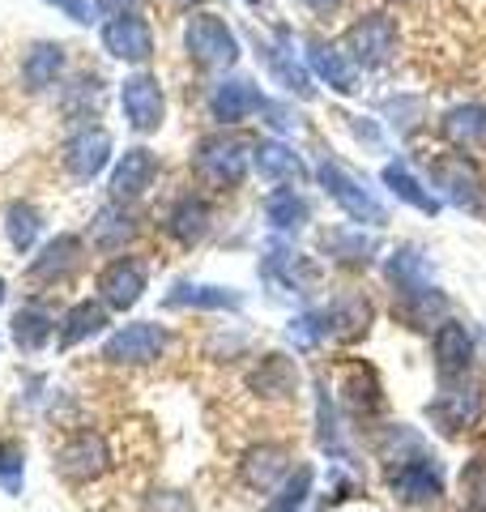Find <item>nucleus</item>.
Wrapping results in <instances>:
<instances>
[{
    "instance_id": "obj_1",
    "label": "nucleus",
    "mask_w": 486,
    "mask_h": 512,
    "mask_svg": "<svg viewBox=\"0 0 486 512\" xmlns=\"http://www.w3.org/2000/svg\"><path fill=\"white\" fill-rule=\"evenodd\" d=\"M384 278L393 286V316L405 329L435 333L448 320V295L431 282V256L418 244H401L384 261Z\"/></svg>"
},
{
    "instance_id": "obj_2",
    "label": "nucleus",
    "mask_w": 486,
    "mask_h": 512,
    "mask_svg": "<svg viewBox=\"0 0 486 512\" xmlns=\"http://www.w3.org/2000/svg\"><path fill=\"white\" fill-rule=\"evenodd\" d=\"M252 154H256V141H252V137L222 128V133H209V137H201L197 146H192L188 167H192V175H197L205 188H214V192H235L243 180H248Z\"/></svg>"
},
{
    "instance_id": "obj_3",
    "label": "nucleus",
    "mask_w": 486,
    "mask_h": 512,
    "mask_svg": "<svg viewBox=\"0 0 486 512\" xmlns=\"http://www.w3.org/2000/svg\"><path fill=\"white\" fill-rule=\"evenodd\" d=\"M184 52L192 60V69L222 73V69H235L243 47H239V35L231 30V22L209 9H197V13H188V22H184Z\"/></svg>"
},
{
    "instance_id": "obj_4",
    "label": "nucleus",
    "mask_w": 486,
    "mask_h": 512,
    "mask_svg": "<svg viewBox=\"0 0 486 512\" xmlns=\"http://www.w3.org/2000/svg\"><path fill=\"white\" fill-rule=\"evenodd\" d=\"M427 419L440 436H465L486 419V384L478 376L448 380L427 402Z\"/></svg>"
},
{
    "instance_id": "obj_5",
    "label": "nucleus",
    "mask_w": 486,
    "mask_h": 512,
    "mask_svg": "<svg viewBox=\"0 0 486 512\" xmlns=\"http://www.w3.org/2000/svg\"><path fill=\"white\" fill-rule=\"evenodd\" d=\"M346 56L359 64V69L376 73V69H388L397 60V18L384 9H371V13H359L350 26H346Z\"/></svg>"
},
{
    "instance_id": "obj_6",
    "label": "nucleus",
    "mask_w": 486,
    "mask_h": 512,
    "mask_svg": "<svg viewBox=\"0 0 486 512\" xmlns=\"http://www.w3.org/2000/svg\"><path fill=\"white\" fill-rule=\"evenodd\" d=\"M256 269H261L269 291H278V295H312V286L320 282V265L312 261V256H303L286 235L269 239Z\"/></svg>"
},
{
    "instance_id": "obj_7",
    "label": "nucleus",
    "mask_w": 486,
    "mask_h": 512,
    "mask_svg": "<svg viewBox=\"0 0 486 512\" xmlns=\"http://www.w3.org/2000/svg\"><path fill=\"white\" fill-rule=\"evenodd\" d=\"M307 316H312L320 342L346 346V342H359L363 333L371 329V316H376V308H371L367 295L346 291V295H333L329 303H316V308H307Z\"/></svg>"
},
{
    "instance_id": "obj_8",
    "label": "nucleus",
    "mask_w": 486,
    "mask_h": 512,
    "mask_svg": "<svg viewBox=\"0 0 486 512\" xmlns=\"http://www.w3.org/2000/svg\"><path fill=\"white\" fill-rule=\"evenodd\" d=\"M52 466H56V474L64 478V483H73V487L99 483V478L111 470V444H107L103 431L81 427V431H73V436L56 448Z\"/></svg>"
},
{
    "instance_id": "obj_9",
    "label": "nucleus",
    "mask_w": 486,
    "mask_h": 512,
    "mask_svg": "<svg viewBox=\"0 0 486 512\" xmlns=\"http://www.w3.org/2000/svg\"><path fill=\"white\" fill-rule=\"evenodd\" d=\"M167 346H171L167 325H158V320H133V325L107 333L103 363H111V367H150V363H158L162 355H167Z\"/></svg>"
},
{
    "instance_id": "obj_10",
    "label": "nucleus",
    "mask_w": 486,
    "mask_h": 512,
    "mask_svg": "<svg viewBox=\"0 0 486 512\" xmlns=\"http://www.w3.org/2000/svg\"><path fill=\"white\" fill-rule=\"evenodd\" d=\"M94 286H99V299L111 312H133L145 299V291H150V261H145L141 252L111 256V261L99 269Z\"/></svg>"
},
{
    "instance_id": "obj_11",
    "label": "nucleus",
    "mask_w": 486,
    "mask_h": 512,
    "mask_svg": "<svg viewBox=\"0 0 486 512\" xmlns=\"http://www.w3.org/2000/svg\"><path fill=\"white\" fill-rule=\"evenodd\" d=\"M337 406L354 427H371L384 414V384L376 367L367 363H342L337 367Z\"/></svg>"
},
{
    "instance_id": "obj_12",
    "label": "nucleus",
    "mask_w": 486,
    "mask_h": 512,
    "mask_svg": "<svg viewBox=\"0 0 486 512\" xmlns=\"http://www.w3.org/2000/svg\"><path fill=\"white\" fill-rule=\"evenodd\" d=\"M316 175H320L324 197H329L350 222H363V227H376V231L388 227V210H384L376 197H371V192H367L359 180H354V175H350L342 163H333V158H329V163H320Z\"/></svg>"
},
{
    "instance_id": "obj_13",
    "label": "nucleus",
    "mask_w": 486,
    "mask_h": 512,
    "mask_svg": "<svg viewBox=\"0 0 486 512\" xmlns=\"http://www.w3.org/2000/svg\"><path fill=\"white\" fill-rule=\"evenodd\" d=\"M431 188H440L435 197H444L448 205L469 214H482V175L474 167V158L461 150H444L431 158Z\"/></svg>"
},
{
    "instance_id": "obj_14",
    "label": "nucleus",
    "mask_w": 486,
    "mask_h": 512,
    "mask_svg": "<svg viewBox=\"0 0 486 512\" xmlns=\"http://www.w3.org/2000/svg\"><path fill=\"white\" fill-rule=\"evenodd\" d=\"M388 491L397 495L405 508H427V504H440L444 495V466L427 453H418L410 461H401V466L388 470Z\"/></svg>"
},
{
    "instance_id": "obj_15",
    "label": "nucleus",
    "mask_w": 486,
    "mask_h": 512,
    "mask_svg": "<svg viewBox=\"0 0 486 512\" xmlns=\"http://www.w3.org/2000/svg\"><path fill=\"white\" fill-rule=\"evenodd\" d=\"M265 90L252 82V77H222V82L209 86L205 94V111H209V120L222 124V128H235L243 120H252V116H261L265 111Z\"/></svg>"
},
{
    "instance_id": "obj_16",
    "label": "nucleus",
    "mask_w": 486,
    "mask_h": 512,
    "mask_svg": "<svg viewBox=\"0 0 486 512\" xmlns=\"http://www.w3.org/2000/svg\"><path fill=\"white\" fill-rule=\"evenodd\" d=\"M120 111H124V124L133 128V133L150 137L162 128L167 120V94H162V82L154 73H133L124 77L120 86Z\"/></svg>"
},
{
    "instance_id": "obj_17",
    "label": "nucleus",
    "mask_w": 486,
    "mask_h": 512,
    "mask_svg": "<svg viewBox=\"0 0 486 512\" xmlns=\"http://www.w3.org/2000/svg\"><path fill=\"white\" fill-rule=\"evenodd\" d=\"M431 355H435V380H440V384L474 376V367H478L474 333H469L461 320H452V316L431 333Z\"/></svg>"
},
{
    "instance_id": "obj_18",
    "label": "nucleus",
    "mask_w": 486,
    "mask_h": 512,
    "mask_svg": "<svg viewBox=\"0 0 486 512\" xmlns=\"http://www.w3.org/2000/svg\"><path fill=\"white\" fill-rule=\"evenodd\" d=\"M81 265H86V239L64 231L56 239H47L43 252L30 261L26 278L35 286H64V282H73L81 274Z\"/></svg>"
},
{
    "instance_id": "obj_19",
    "label": "nucleus",
    "mask_w": 486,
    "mask_h": 512,
    "mask_svg": "<svg viewBox=\"0 0 486 512\" xmlns=\"http://www.w3.org/2000/svg\"><path fill=\"white\" fill-rule=\"evenodd\" d=\"M111 133L103 124H86V128H77V133L64 141V150H60V163L64 171L73 175L77 184H90L94 175H103L107 163H111Z\"/></svg>"
},
{
    "instance_id": "obj_20",
    "label": "nucleus",
    "mask_w": 486,
    "mask_h": 512,
    "mask_svg": "<svg viewBox=\"0 0 486 512\" xmlns=\"http://www.w3.org/2000/svg\"><path fill=\"white\" fill-rule=\"evenodd\" d=\"M273 35H278V39H256V56L265 60L269 77H273V82H278L286 94L312 99V94H316V86H312V69L295 60V47H290V30L278 26Z\"/></svg>"
},
{
    "instance_id": "obj_21",
    "label": "nucleus",
    "mask_w": 486,
    "mask_h": 512,
    "mask_svg": "<svg viewBox=\"0 0 486 512\" xmlns=\"http://www.w3.org/2000/svg\"><path fill=\"white\" fill-rule=\"evenodd\" d=\"M103 47L111 60L124 64H150L154 60V26L141 13H116L103 22Z\"/></svg>"
},
{
    "instance_id": "obj_22",
    "label": "nucleus",
    "mask_w": 486,
    "mask_h": 512,
    "mask_svg": "<svg viewBox=\"0 0 486 512\" xmlns=\"http://www.w3.org/2000/svg\"><path fill=\"white\" fill-rule=\"evenodd\" d=\"M162 231L180 248H197L201 239L214 231V205H209L205 192H180V197L162 210Z\"/></svg>"
},
{
    "instance_id": "obj_23",
    "label": "nucleus",
    "mask_w": 486,
    "mask_h": 512,
    "mask_svg": "<svg viewBox=\"0 0 486 512\" xmlns=\"http://www.w3.org/2000/svg\"><path fill=\"white\" fill-rule=\"evenodd\" d=\"M290 461H295V448H290L286 440H261V444H252L248 453H243L239 478H243V487H252V491L265 495V491L278 487L290 470H295Z\"/></svg>"
},
{
    "instance_id": "obj_24",
    "label": "nucleus",
    "mask_w": 486,
    "mask_h": 512,
    "mask_svg": "<svg viewBox=\"0 0 486 512\" xmlns=\"http://www.w3.org/2000/svg\"><path fill=\"white\" fill-rule=\"evenodd\" d=\"M158 154L150 146H133L124 150V158L111 167V201H124V205H137L145 192L158 184Z\"/></svg>"
},
{
    "instance_id": "obj_25",
    "label": "nucleus",
    "mask_w": 486,
    "mask_h": 512,
    "mask_svg": "<svg viewBox=\"0 0 486 512\" xmlns=\"http://www.w3.org/2000/svg\"><path fill=\"white\" fill-rule=\"evenodd\" d=\"M303 47H307V69H312L320 82H329V90L359 94V64H354L342 47L329 43V39H320V35H307Z\"/></svg>"
},
{
    "instance_id": "obj_26",
    "label": "nucleus",
    "mask_w": 486,
    "mask_h": 512,
    "mask_svg": "<svg viewBox=\"0 0 486 512\" xmlns=\"http://www.w3.org/2000/svg\"><path fill=\"white\" fill-rule=\"evenodd\" d=\"M248 389L256 397H265V402H295V393H299V363L290 355H282V350H269V355H261L252 363Z\"/></svg>"
},
{
    "instance_id": "obj_27",
    "label": "nucleus",
    "mask_w": 486,
    "mask_h": 512,
    "mask_svg": "<svg viewBox=\"0 0 486 512\" xmlns=\"http://www.w3.org/2000/svg\"><path fill=\"white\" fill-rule=\"evenodd\" d=\"M252 171L261 175L265 184H278V188H295V184H307L312 180V171L307 163L286 146L282 137H265L256 141V154H252Z\"/></svg>"
},
{
    "instance_id": "obj_28",
    "label": "nucleus",
    "mask_w": 486,
    "mask_h": 512,
    "mask_svg": "<svg viewBox=\"0 0 486 512\" xmlns=\"http://www.w3.org/2000/svg\"><path fill=\"white\" fill-rule=\"evenodd\" d=\"M137 235H141V214L137 205H124V201H107L90 222V244L111 256H120L124 244H133Z\"/></svg>"
},
{
    "instance_id": "obj_29",
    "label": "nucleus",
    "mask_w": 486,
    "mask_h": 512,
    "mask_svg": "<svg viewBox=\"0 0 486 512\" xmlns=\"http://www.w3.org/2000/svg\"><path fill=\"white\" fill-rule=\"evenodd\" d=\"M440 137L461 154L486 150V107L482 103H457L440 116Z\"/></svg>"
},
{
    "instance_id": "obj_30",
    "label": "nucleus",
    "mask_w": 486,
    "mask_h": 512,
    "mask_svg": "<svg viewBox=\"0 0 486 512\" xmlns=\"http://www.w3.org/2000/svg\"><path fill=\"white\" fill-rule=\"evenodd\" d=\"M107 325H111V308H107V303L103 299H81V303H73V308L56 320V346L73 350L81 342L99 338Z\"/></svg>"
},
{
    "instance_id": "obj_31",
    "label": "nucleus",
    "mask_w": 486,
    "mask_h": 512,
    "mask_svg": "<svg viewBox=\"0 0 486 512\" xmlns=\"http://www.w3.org/2000/svg\"><path fill=\"white\" fill-rule=\"evenodd\" d=\"M162 308H188V312H239L243 295L231 286H209V282H175L162 295Z\"/></svg>"
},
{
    "instance_id": "obj_32",
    "label": "nucleus",
    "mask_w": 486,
    "mask_h": 512,
    "mask_svg": "<svg viewBox=\"0 0 486 512\" xmlns=\"http://www.w3.org/2000/svg\"><path fill=\"white\" fill-rule=\"evenodd\" d=\"M103 99H107V82L99 73H77L69 86H64L60 94V111H64V120L77 124V128H86V124H99L103 116Z\"/></svg>"
},
{
    "instance_id": "obj_33",
    "label": "nucleus",
    "mask_w": 486,
    "mask_h": 512,
    "mask_svg": "<svg viewBox=\"0 0 486 512\" xmlns=\"http://www.w3.org/2000/svg\"><path fill=\"white\" fill-rule=\"evenodd\" d=\"M320 248L329 252V261L342 265V269H367L380 252L376 235H363V227H329L320 235Z\"/></svg>"
},
{
    "instance_id": "obj_34",
    "label": "nucleus",
    "mask_w": 486,
    "mask_h": 512,
    "mask_svg": "<svg viewBox=\"0 0 486 512\" xmlns=\"http://www.w3.org/2000/svg\"><path fill=\"white\" fill-rule=\"evenodd\" d=\"M64 64H69V56H64V43H35L30 52L22 56V90L26 94H43L60 86L64 77Z\"/></svg>"
},
{
    "instance_id": "obj_35",
    "label": "nucleus",
    "mask_w": 486,
    "mask_h": 512,
    "mask_svg": "<svg viewBox=\"0 0 486 512\" xmlns=\"http://www.w3.org/2000/svg\"><path fill=\"white\" fill-rule=\"evenodd\" d=\"M261 214L278 235H290V231H303L307 222H312V201H307L299 188H273L261 201Z\"/></svg>"
},
{
    "instance_id": "obj_36",
    "label": "nucleus",
    "mask_w": 486,
    "mask_h": 512,
    "mask_svg": "<svg viewBox=\"0 0 486 512\" xmlns=\"http://www.w3.org/2000/svg\"><path fill=\"white\" fill-rule=\"evenodd\" d=\"M56 338V316L43 308V303H22L18 312H13V342H18V350H26V355H39V350Z\"/></svg>"
},
{
    "instance_id": "obj_37",
    "label": "nucleus",
    "mask_w": 486,
    "mask_h": 512,
    "mask_svg": "<svg viewBox=\"0 0 486 512\" xmlns=\"http://www.w3.org/2000/svg\"><path fill=\"white\" fill-rule=\"evenodd\" d=\"M384 184H388V192H393L397 201H405V205H414L418 214H440V197L418 180V175L405 167V163H388L384 167Z\"/></svg>"
},
{
    "instance_id": "obj_38",
    "label": "nucleus",
    "mask_w": 486,
    "mask_h": 512,
    "mask_svg": "<svg viewBox=\"0 0 486 512\" xmlns=\"http://www.w3.org/2000/svg\"><path fill=\"white\" fill-rule=\"evenodd\" d=\"M43 235V210L30 201H13L5 210V239L13 244V252H30Z\"/></svg>"
},
{
    "instance_id": "obj_39",
    "label": "nucleus",
    "mask_w": 486,
    "mask_h": 512,
    "mask_svg": "<svg viewBox=\"0 0 486 512\" xmlns=\"http://www.w3.org/2000/svg\"><path fill=\"white\" fill-rule=\"evenodd\" d=\"M312 487H316V470L295 466L278 487H273V500L265 504V512H303L307 500H312Z\"/></svg>"
},
{
    "instance_id": "obj_40",
    "label": "nucleus",
    "mask_w": 486,
    "mask_h": 512,
    "mask_svg": "<svg viewBox=\"0 0 486 512\" xmlns=\"http://www.w3.org/2000/svg\"><path fill=\"white\" fill-rule=\"evenodd\" d=\"M26 483V448L18 440H0V491L18 495Z\"/></svg>"
},
{
    "instance_id": "obj_41",
    "label": "nucleus",
    "mask_w": 486,
    "mask_h": 512,
    "mask_svg": "<svg viewBox=\"0 0 486 512\" xmlns=\"http://www.w3.org/2000/svg\"><path fill=\"white\" fill-rule=\"evenodd\" d=\"M461 500L469 512H486V457H474L461 466Z\"/></svg>"
},
{
    "instance_id": "obj_42",
    "label": "nucleus",
    "mask_w": 486,
    "mask_h": 512,
    "mask_svg": "<svg viewBox=\"0 0 486 512\" xmlns=\"http://www.w3.org/2000/svg\"><path fill=\"white\" fill-rule=\"evenodd\" d=\"M145 512H192V504L180 491H154L150 500H145Z\"/></svg>"
},
{
    "instance_id": "obj_43",
    "label": "nucleus",
    "mask_w": 486,
    "mask_h": 512,
    "mask_svg": "<svg viewBox=\"0 0 486 512\" xmlns=\"http://www.w3.org/2000/svg\"><path fill=\"white\" fill-rule=\"evenodd\" d=\"M261 116H269L265 124L273 128V133H290V128H299V116H295V107H286V103H265Z\"/></svg>"
},
{
    "instance_id": "obj_44",
    "label": "nucleus",
    "mask_w": 486,
    "mask_h": 512,
    "mask_svg": "<svg viewBox=\"0 0 486 512\" xmlns=\"http://www.w3.org/2000/svg\"><path fill=\"white\" fill-rule=\"evenodd\" d=\"M47 5H56L60 13H69V18H73V22H81V26H90V22H94L90 0H47Z\"/></svg>"
},
{
    "instance_id": "obj_45",
    "label": "nucleus",
    "mask_w": 486,
    "mask_h": 512,
    "mask_svg": "<svg viewBox=\"0 0 486 512\" xmlns=\"http://www.w3.org/2000/svg\"><path fill=\"white\" fill-rule=\"evenodd\" d=\"M299 5H303L307 13H316V18H333V13L342 9L346 0H299Z\"/></svg>"
},
{
    "instance_id": "obj_46",
    "label": "nucleus",
    "mask_w": 486,
    "mask_h": 512,
    "mask_svg": "<svg viewBox=\"0 0 486 512\" xmlns=\"http://www.w3.org/2000/svg\"><path fill=\"white\" fill-rule=\"evenodd\" d=\"M145 0H99V9L107 13V18H116V13H141Z\"/></svg>"
},
{
    "instance_id": "obj_47",
    "label": "nucleus",
    "mask_w": 486,
    "mask_h": 512,
    "mask_svg": "<svg viewBox=\"0 0 486 512\" xmlns=\"http://www.w3.org/2000/svg\"><path fill=\"white\" fill-rule=\"evenodd\" d=\"M171 5H180V9H192V5H201V0H171Z\"/></svg>"
},
{
    "instance_id": "obj_48",
    "label": "nucleus",
    "mask_w": 486,
    "mask_h": 512,
    "mask_svg": "<svg viewBox=\"0 0 486 512\" xmlns=\"http://www.w3.org/2000/svg\"><path fill=\"white\" fill-rule=\"evenodd\" d=\"M0 303H5V278H0Z\"/></svg>"
}]
</instances>
